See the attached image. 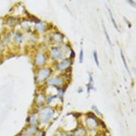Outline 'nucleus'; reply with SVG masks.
<instances>
[{
  "instance_id": "obj_1",
  "label": "nucleus",
  "mask_w": 136,
  "mask_h": 136,
  "mask_svg": "<svg viewBox=\"0 0 136 136\" xmlns=\"http://www.w3.org/2000/svg\"><path fill=\"white\" fill-rule=\"evenodd\" d=\"M54 111L50 108H45L41 111L39 115L40 119L43 122H47L54 115Z\"/></svg>"
},
{
  "instance_id": "obj_2",
  "label": "nucleus",
  "mask_w": 136,
  "mask_h": 136,
  "mask_svg": "<svg viewBox=\"0 0 136 136\" xmlns=\"http://www.w3.org/2000/svg\"><path fill=\"white\" fill-rule=\"evenodd\" d=\"M51 74V70L49 69H42L37 73L36 79L38 83H42Z\"/></svg>"
},
{
  "instance_id": "obj_3",
  "label": "nucleus",
  "mask_w": 136,
  "mask_h": 136,
  "mask_svg": "<svg viewBox=\"0 0 136 136\" xmlns=\"http://www.w3.org/2000/svg\"><path fill=\"white\" fill-rule=\"evenodd\" d=\"M51 54L52 57L56 59V60H60L62 58V56H63L61 50L57 47L52 48Z\"/></svg>"
},
{
  "instance_id": "obj_4",
  "label": "nucleus",
  "mask_w": 136,
  "mask_h": 136,
  "mask_svg": "<svg viewBox=\"0 0 136 136\" xmlns=\"http://www.w3.org/2000/svg\"><path fill=\"white\" fill-rule=\"evenodd\" d=\"M71 64V61L69 59H65L60 63H59L57 66V68L60 71L64 70L68 68Z\"/></svg>"
},
{
  "instance_id": "obj_5",
  "label": "nucleus",
  "mask_w": 136,
  "mask_h": 136,
  "mask_svg": "<svg viewBox=\"0 0 136 136\" xmlns=\"http://www.w3.org/2000/svg\"><path fill=\"white\" fill-rule=\"evenodd\" d=\"M45 62V57L44 54L42 53L37 54L35 57V63L37 65H42L44 64Z\"/></svg>"
},
{
  "instance_id": "obj_6",
  "label": "nucleus",
  "mask_w": 136,
  "mask_h": 136,
  "mask_svg": "<svg viewBox=\"0 0 136 136\" xmlns=\"http://www.w3.org/2000/svg\"><path fill=\"white\" fill-rule=\"evenodd\" d=\"M63 82L61 79L58 78H52L48 81V84L49 85H62Z\"/></svg>"
},
{
  "instance_id": "obj_7",
  "label": "nucleus",
  "mask_w": 136,
  "mask_h": 136,
  "mask_svg": "<svg viewBox=\"0 0 136 136\" xmlns=\"http://www.w3.org/2000/svg\"><path fill=\"white\" fill-rule=\"evenodd\" d=\"M19 19V18H15V17H10L7 19L6 23L10 26H12L13 25H15V24H16L17 23H18Z\"/></svg>"
},
{
  "instance_id": "obj_8",
  "label": "nucleus",
  "mask_w": 136,
  "mask_h": 136,
  "mask_svg": "<svg viewBox=\"0 0 136 136\" xmlns=\"http://www.w3.org/2000/svg\"><path fill=\"white\" fill-rule=\"evenodd\" d=\"M13 39L17 43L20 44L22 43V42L23 41V37L20 34L17 33L15 35V36H14Z\"/></svg>"
},
{
  "instance_id": "obj_9",
  "label": "nucleus",
  "mask_w": 136,
  "mask_h": 136,
  "mask_svg": "<svg viewBox=\"0 0 136 136\" xmlns=\"http://www.w3.org/2000/svg\"><path fill=\"white\" fill-rule=\"evenodd\" d=\"M107 9H108V11H109V16H110V19H111V22H112V23H113V24L114 26L115 27V28L116 30L118 31V27H117V24H116V23L115 20V19L114 18L112 13H111V12L110 11V10L109 8H108Z\"/></svg>"
},
{
  "instance_id": "obj_10",
  "label": "nucleus",
  "mask_w": 136,
  "mask_h": 136,
  "mask_svg": "<svg viewBox=\"0 0 136 136\" xmlns=\"http://www.w3.org/2000/svg\"><path fill=\"white\" fill-rule=\"evenodd\" d=\"M29 121H30V123H31V124H32L33 125H36L37 120H36L35 115H32V116H31L30 117Z\"/></svg>"
},
{
  "instance_id": "obj_11",
  "label": "nucleus",
  "mask_w": 136,
  "mask_h": 136,
  "mask_svg": "<svg viewBox=\"0 0 136 136\" xmlns=\"http://www.w3.org/2000/svg\"><path fill=\"white\" fill-rule=\"evenodd\" d=\"M121 57H122V61L123 62V63H124V67H125V68H126V69L128 71V72H129V70L128 69V65H127V62H126V61H125V57H124V56L123 54V52L122 50H121Z\"/></svg>"
},
{
  "instance_id": "obj_12",
  "label": "nucleus",
  "mask_w": 136,
  "mask_h": 136,
  "mask_svg": "<svg viewBox=\"0 0 136 136\" xmlns=\"http://www.w3.org/2000/svg\"><path fill=\"white\" fill-rule=\"evenodd\" d=\"M104 33H105V36H106V39L108 41V43H109V44L110 45V46H111V41H110V38L109 36V34H108V33L107 32V31H106V28L104 26Z\"/></svg>"
},
{
  "instance_id": "obj_13",
  "label": "nucleus",
  "mask_w": 136,
  "mask_h": 136,
  "mask_svg": "<svg viewBox=\"0 0 136 136\" xmlns=\"http://www.w3.org/2000/svg\"><path fill=\"white\" fill-rule=\"evenodd\" d=\"M44 97L43 95L40 94L39 95V96L37 97V102L39 103H42L44 101Z\"/></svg>"
},
{
  "instance_id": "obj_14",
  "label": "nucleus",
  "mask_w": 136,
  "mask_h": 136,
  "mask_svg": "<svg viewBox=\"0 0 136 136\" xmlns=\"http://www.w3.org/2000/svg\"><path fill=\"white\" fill-rule=\"evenodd\" d=\"M93 57H94V59H95V62L96 63V64L97 65V66H99L98 58V55H97V53L96 51H95L93 53Z\"/></svg>"
},
{
  "instance_id": "obj_15",
  "label": "nucleus",
  "mask_w": 136,
  "mask_h": 136,
  "mask_svg": "<svg viewBox=\"0 0 136 136\" xmlns=\"http://www.w3.org/2000/svg\"><path fill=\"white\" fill-rule=\"evenodd\" d=\"M83 58V50L81 49V50H80V56H79V62L80 63H82Z\"/></svg>"
},
{
  "instance_id": "obj_16",
  "label": "nucleus",
  "mask_w": 136,
  "mask_h": 136,
  "mask_svg": "<svg viewBox=\"0 0 136 136\" xmlns=\"http://www.w3.org/2000/svg\"><path fill=\"white\" fill-rule=\"evenodd\" d=\"M54 39L55 40V41H56V42L60 41V40H61L60 36L59 34H54Z\"/></svg>"
},
{
  "instance_id": "obj_17",
  "label": "nucleus",
  "mask_w": 136,
  "mask_h": 136,
  "mask_svg": "<svg viewBox=\"0 0 136 136\" xmlns=\"http://www.w3.org/2000/svg\"><path fill=\"white\" fill-rule=\"evenodd\" d=\"M37 29L39 30L40 32H43L44 29V26L43 25V24H40L37 26Z\"/></svg>"
},
{
  "instance_id": "obj_18",
  "label": "nucleus",
  "mask_w": 136,
  "mask_h": 136,
  "mask_svg": "<svg viewBox=\"0 0 136 136\" xmlns=\"http://www.w3.org/2000/svg\"><path fill=\"white\" fill-rule=\"evenodd\" d=\"M28 132L29 134H33L36 132V129H35V128H29L28 129Z\"/></svg>"
},
{
  "instance_id": "obj_19",
  "label": "nucleus",
  "mask_w": 136,
  "mask_h": 136,
  "mask_svg": "<svg viewBox=\"0 0 136 136\" xmlns=\"http://www.w3.org/2000/svg\"><path fill=\"white\" fill-rule=\"evenodd\" d=\"M92 109L93 110H95V112L97 114H98V115H100V116H102V114H101L100 112H99V110H98V109H97V108L96 107V106H92Z\"/></svg>"
},
{
  "instance_id": "obj_20",
  "label": "nucleus",
  "mask_w": 136,
  "mask_h": 136,
  "mask_svg": "<svg viewBox=\"0 0 136 136\" xmlns=\"http://www.w3.org/2000/svg\"><path fill=\"white\" fill-rule=\"evenodd\" d=\"M127 1L128 2V3H129V4H130L132 6L135 7L136 4H135V3L133 1H132V0H127Z\"/></svg>"
},
{
  "instance_id": "obj_21",
  "label": "nucleus",
  "mask_w": 136,
  "mask_h": 136,
  "mask_svg": "<svg viewBox=\"0 0 136 136\" xmlns=\"http://www.w3.org/2000/svg\"><path fill=\"white\" fill-rule=\"evenodd\" d=\"M89 78H90V86H92V83H93V78L91 75L89 74Z\"/></svg>"
},
{
  "instance_id": "obj_22",
  "label": "nucleus",
  "mask_w": 136,
  "mask_h": 136,
  "mask_svg": "<svg viewBox=\"0 0 136 136\" xmlns=\"http://www.w3.org/2000/svg\"><path fill=\"white\" fill-rule=\"evenodd\" d=\"M20 136H30L28 134H23L22 135H21Z\"/></svg>"
},
{
  "instance_id": "obj_23",
  "label": "nucleus",
  "mask_w": 136,
  "mask_h": 136,
  "mask_svg": "<svg viewBox=\"0 0 136 136\" xmlns=\"http://www.w3.org/2000/svg\"><path fill=\"white\" fill-rule=\"evenodd\" d=\"M62 136H72L71 135H64Z\"/></svg>"
},
{
  "instance_id": "obj_24",
  "label": "nucleus",
  "mask_w": 136,
  "mask_h": 136,
  "mask_svg": "<svg viewBox=\"0 0 136 136\" xmlns=\"http://www.w3.org/2000/svg\"><path fill=\"white\" fill-rule=\"evenodd\" d=\"M36 136H41V135H40V134H37Z\"/></svg>"
},
{
  "instance_id": "obj_25",
  "label": "nucleus",
  "mask_w": 136,
  "mask_h": 136,
  "mask_svg": "<svg viewBox=\"0 0 136 136\" xmlns=\"http://www.w3.org/2000/svg\"><path fill=\"white\" fill-rule=\"evenodd\" d=\"M0 53H1V50H0Z\"/></svg>"
}]
</instances>
